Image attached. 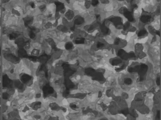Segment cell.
Masks as SVG:
<instances>
[{
    "instance_id": "8fae6325",
    "label": "cell",
    "mask_w": 161,
    "mask_h": 120,
    "mask_svg": "<svg viewBox=\"0 0 161 120\" xmlns=\"http://www.w3.org/2000/svg\"><path fill=\"white\" fill-rule=\"evenodd\" d=\"M41 102L40 101H35L31 105V108L33 109V110H38L39 108H40L41 107Z\"/></svg>"
},
{
    "instance_id": "8992f818",
    "label": "cell",
    "mask_w": 161,
    "mask_h": 120,
    "mask_svg": "<svg viewBox=\"0 0 161 120\" xmlns=\"http://www.w3.org/2000/svg\"><path fill=\"white\" fill-rule=\"evenodd\" d=\"M28 42V39H25L23 38H19L15 39V43L19 48H24L25 47H26Z\"/></svg>"
},
{
    "instance_id": "30bf717a",
    "label": "cell",
    "mask_w": 161,
    "mask_h": 120,
    "mask_svg": "<svg viewBox=\"0 0 161 120\" xmlns=\"http://www.w3.org/2000/svg\"><path fill=\"white\" fill-rule=\"evenodd\" d=\"M49 107L52 111H59L61 110V106H59L56 103H51L49 104Z\"/></svg>"
},
{
    "instance_id": "7a4b0ae2",
    "label": "cell",
    "mask_w": 161,
    "mask_h": 120,
    "mask_svg": "<svg viewBox=\"0 0 161 120\" xmlns=\"http://www.w3.org/2000/svg\"><path fill=\"white\" fill-rule=\"evenodd\" d=\"M43 93L45 98H48L56 93L54 89L49 85H46L43 87Z\"/></svg>"
},
{
    "instance_id": "6da1fadb",
    "label": "cell",
    "mask_w": 161,
    "mask_h": 120,
    "mask_svg": "<svg viewBox=\"0 0 161 120\" xmlns=\"http://www.w3.org/2000/svg\"><path fill=\"white\" fill-rule=\"evenodd\" d=\"M20 79L26 86H30L33 83L32 76L26 73H22L20 75Z\"/></svg>"
},
{
    "instance_id": "2e32d148",
    "label": "cell",
    "mask_w": 161,
    "mask_h": 120,
    "mask_svg": "<svg viewBox=\"0 0 161 120\" xmlns=\"http://www.w3.org/2000/svg\"><path fill=\"white\" fill-rule=\"evenodd\" d=\"M29 36L31 39H35L36 38V35L35 34V31L30 30V33H29Z\"/></svg>"
},
{
    "instance_id": "7c38bea8",
    "label": "cell",
    "mask_w": 161,
    "mask_h": 120,
    "mask_svg": "<svg viewBox=\"0 0 161 120\" xmlns=\"http://www.w3.org/2000/svg\"><path fill=\"white\" fill-rule=\"evenodd\" d=\"M49 60V58L47 55H42L40 56L39 58V61L40 62H41L42 64H44Z\"/></svg>"
},
{
    "instance_id": "277c9868",
    "label": "cell",
    "mask_w": 161,
    "mask_h": 120,
    "mask_svg": "<svg viewBox=\"0 0 161 120\" xmlns=\"http://www.w3.org/2000/svg\"><path fill=\"white\" fill-rule=\"evenodd\" d=\"M4 58L8 61L13 63V64H17L20 62V58L12 54V53H5Z\"/></svg>"
},
{
    "instance_id": "9c48e42d",
    "label": "cell",
    "mask_w": 161,
    "mask_h": 120,
    "mask_svg": "<svg viewBox=\"0 0 161 120\" xmlns=\"http://www.w3.org/2000/svg\"><path fill=\"white\" fill-rule=\"evenodd\" d=\"M18 55L20 58H27L28 57V54L24 48H20L18 51Z\"/></svg>"
},
{
    "instance_id": "5bb4252c",
    "label": "cell",
    "mask_w": 161,
    "mask_h": 120,
    "mask_svg": "<svg viewBox=\"0 0 161 120\" xmlns=\"http://www.w3.org/2000/svg\"><path fill=\"white\" fill-rule=\"evenodd\" d=\"M48 43L50 45V46L52 48H55L56 47V44L55 43V42L54 41V40L52 39H48Z\"/></svg>"
},
{
    "instance_id": "4fadbf2b",
    "label": "cell",
    "mask_w": 161,
    "mask_h": 120,
    "mask_svg": "<svg viewBox=\"0 0 161 120\" xmlns=\"http://www.w3.org/2000/svg\"><path fill=\"white\" fill-rule=\"evenodd\" d=\"M24 21H25V23L27 24V25H30L32 23V21H33V18L32 17H26L24 18Z\"/></svg>"
},
{
    "instance_id": "ba28073f",
    "label": "cell",
    "mask_w": 161,
    "mask_h": 120,
    "mask_svg": "<svg viewBox=\"0 0 161 120\" xmlns=\"http://www.w3.org/2000/svg\"><path fill=\"white\" fill-rule=\"evenodd\" d=\"M55 6L57 12H60L61 11L66 9V6L64 5V4L60 2H55Z\"/></svg>"
},
{
    "instance_id": "cb8c5ba5",
    "label": "cell",
    "mask_w": 161,
    "mask_h": 120,
    "mask_svg": "<svg viewBox=\"0 0 161 120\" xmlns=\"http://www.w3.org/2000/svg\"><path fill=\"white\" fill-rule=\"evenodd\" d=\"M0 102H1V98H0Z\"/></svg>"
},
{
    "instance_id": "3957f363",
    "label": "cell",
    "mask_w": 161,
    "mask_h": 120,
    "mask_svg": "<svg viewBox=\"0 0 161 120\" xmlns=\"http://www.w3.org/2000/svg\"><path fill=\"white\" fill-rule=\"evenodd\" d=\"M3 85L7 88H12L13 87L14 83L7 74H4L3 76Z\"/></svg>"
},
{
    "instance_id": "5b68a950",
    "label": "cell",
    "mask_w": 161,
    "mask_h": 120,
    "mask_svg": "<svg viewBox=\"0 0 161 120\" xmlns=\"http://www.w3.org/2000/svg\"><path fill=\"white\" fill-rule=\"evenodd\" d=\"M76 15V14L72 9H68V10H66L64 13V18L68 21H72Z\"/></svg>"
},
{
    "instance_id": "d6986e66",
    "label": "cell",
    "mask_w": 161,
    "mask_h": 120,
    "mask_svg": "<svg viewBox=\"0 0 161 120\" xmlns=\"http://www.w3.org/2000/svg\"><path fill=\"white\" fill-rule=\"evenodd\" d=\"M39 8H40V10L43 11H44V10H46V7L45 5H41V6H40V7H39Z\"/></svg>"
},
{
    "instance_id": "e0dca14e",
    "label": "cell",
    "mask_w": 161,
    "mask_h": 120,
    "mask_svg": "<svg viewBox=\"0 0 161 120\" xmlns=\"http://www.w3.org/2000/svg\"><path fill=\"white\" fill-rule=\"evenodd\" d=\"M2 96H3V100H8V99L10 98V95H9L8 93L5 92V93H3Z\"/></svg>"
},
{
    "instance_id": "603a6c76",
    "label": "cell",
    "mask_w": 161,
    "mask_h": 120,
    "mask_svg": "<svg viewBox=\"0 0 161 120\" xmlns=\"http://www.w3.org/2000/svg\"><path fill=\"white\" fill-rule=\"evenodd\" d=\"M9 2V0H3V3H7Z\"/></svg>"
},
{
    "instance_id": "52a82bcc",
    "label": "cell",
    "mask_w": 161,
    "mask_h": 120,
    "mask_svg": "<svg viewBox=\"0 0 161 120\" xmlns=\"http://www.w3.org/2000/svg\"><path fill=\"white\" fill-rule=\"evenodd\" d=\"M14 83V87L19 91H23L25 89V85H24L20 79H16Z\"/></svg>"
},
{
    "instance_id": "ac0fdd59",
    "label": "cell",
    "mask_w": 161,
    "mask_h": 120,
    "mask_svg": "<svg viewBox=\"0 0 161 120\" xmlns=\"http://www.w3.org/2000/svg\"><path fill=\"white\" fill-rule=\"evenodd\" d=\"M17 33H12L10 35V39H17Z\"/></svg>"
},
{
    "instance_id": "9a60e30c",
    "label": "cell",
    "mask_w": 161,
    "mask_h": 120,
    "mask_svg": "<svg viewBox=\"0 0 161 120\" xmlns=\"http://www.w3.org/2000/svg\"><path fill=\"white\" fill-rule=\"evenodd\" d=\"M40 53V51L37 49H34L32 51V53H31V55L32 56H37Z\"/></svg>"
},
{
    "instance_id": "44dd1931",
    "label": "cell",
    "mask_w": 161,
    "mask_h": 120,
    "mask_svg": "<svg viewBox=\"0 0 161 120\" xmlns=\"http://www.w3.org/2000/svg\"><path fill=\"white\" fill-rule=\"evenodd\" d=\"M13 13H14V14H15V15H18V16H19V13L17 11V10H13Z\"/></svg>"
},
{
    "instance_id": "ffe728a7",
    "label": "cell",
    "mask_w": 161,
    "mask_h": 120,
    "mask_svg": "<svg viewBox=\"0 0 161 120\" xmlns=\"http://www.w3.org/2000/svg\"><path fill=\"white\" fill-rule=\"evenodd\" d=\"M30 7L32 8H34L35 7V3L33 2H31L30 3Z\"/></svg>"
},
{
    "instance_id": "7402d4cb",
    "label": "cell",
    "mask_w": 161,
    "mask_h": 120,
    "mask_svg": "<svg viewBox=\"0 0 161 120\" xmlns=\"http://www.w3.org/2000/svg\"><path fill=\"white\" fill-rule=\"evenodd\" d=\"M29 109H28V108L27 107V106H25V108H24V109H23V112H25V111H27V110H28Z\"/></svg>"
}]
</instances>
